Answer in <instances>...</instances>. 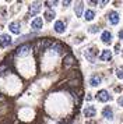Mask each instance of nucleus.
<instances>
[{
  "label": "nucleus",
  "instance_id": "obj_1",
  "mask_svg": "<svg viewBox=\"0 0 123 124\" xmlns=\"http://www.w3.org/2000/svg\"><path fill=\"white\" fill-rule=\"evenodd\" d=\"M52 43H53V42L50 39H39L38 42H36V45H35V53H36V54L42 53L44 50L49 49V46H52Z\"/></svg>",
  "mask_w": 123,
  "mask_h": 124
},
{
  "label": "nucleus",
  "instance_id": "obj_2",
  "mask_svg": "<svg viewBox=\"0 0 123 124\" xmlns=\"http://www.w3.org/2000/svg\"><path fill=\"white\" fill-rule=\"evenodd\" d=\"M29 52H31V45H29V43H25V45H21V46H20V47L16 50V56L24 57V56H27Z\"/></svg>",
  "mask_w": 123,
  "mask_h": 124
},
{
  "label": "nucleus",
  "instance_id": "obj_3",
  "mask_svg": "<svg viewBox=\"0 0 123 124\" xmlns=\"http://www.w3.org/2000/svg\"><path fill=\"white\" fill-rule=\"evenodd\" d=\"M41 7H42V3H41V1H34L32 4L29 6L28 14H29V16H36V14L41 11Z\"/></svg>",
  "mask_w": 123,
  "mask_h": 124
},
{
  "label": "nucleus",
  "instance_id": "obj_4",
  "mask_svg": "<svg viewBox=\"0 0 123 124\" xmlns=\"http://www.w3.org/2000/svg\"><path fill=\"white\" fill-rule=\"evenodd\" d=\"M97 99H98L99 102H108V101H111V95L108 93V91L102 89V91H99V92L97 93Z\"/></svg>",
  "mask_w": 123,
  "mask_h": 124
},
{
  "label": "nucleus",
  "instance_id": "obj_5",
  "mask_svg": "<svg viewBox=\"0 0 123 124\" xmlns=\"http://www.w3.org/2000/svg\"><path fill=\"white\" fill-rule=\"evenodd\" d=\"M9 45H11V38H10V35H1V38H0V46L1 47H7Z\"/></svg>",
  "mask_w": 123,
  "mask_h": 124
},
{
  "label": "nucleus",
  "instance_id": "obj_6",
  "mask_svg": "<svg viewBox=\"0 0 123 124\" xmlns=\"http://www.w3.org/2000/svg\"><path fill=\"white\" fill-rule=\"evenodd\" d=\"M108 18H109V23H111L112 25H116V24L119 23V14H117L116 11H111L108 14Z\"/></svg>",
  "mask_w": 123,
  "mask_h": 124
},
{
  "label": "nucleus",
  "instance_id": "obj_7",
  "mask_svg": "<svg viewBox=\"0 0 123 124\" xmlns=\"http://www.w3.org/2000/svg\"><path fill=\"white\" fill-rule=\"evenodd\" d=\"M76 64V60H74V57L71 56V54H67L66 57H64V60H63V66L64 67H70V66H74Z\"/></svg>",
  "mask_w": 123,
  "mask_h": 124
},
{
  "label": "nucleus",
  "instance_id": "obj_8",
  "mask_svg": "<svg viewBox=\"0 0 123 124\" xmlns=\"http://www.w3.org/2000/svg\"><path fill=\"white\" fill-rule=\"evenodd\" d=\"M55 31L59 32V34H63V32L66 31V24L63 23V21H56L55 23Z\"/></svg>",
  "mask_w": 123,
  "mask_h": 124
},
{
  "label": "nucleus",
  "instance_id": "obj_9",
  "mask_svg": "<svg viewBox=\"0 0 123 124\" xmlns=\"http://www.w3.org/2000/svg\"><path fill=\"white\" fill-rule=\"evenodd\" d=\"M102 114H104V117L108 118V120H113V110H112V107L106 106L104 110H102Z\"/></svg>",
  "mask_w": 123,
  "mask_h": 124
},
{
  "label": "nucleus",
  "instance_id": "obj_10",
  "mask_svg": "<svg viewBox=\"0 0 123 124\" xmlns=\"http://www.w3.org/2000/svg\"><path fill=\"white\" fill-rule=\"evenodd\" d=\"M101 39H102L104 43H111L112 42V34L109 32V31H104L102 35H101Z\"/></svg>",
  "mask_w": 123,
  "mask_h": 124
},
{
  "label": "nucleus",
  "instance_id": "obj_11",
  "mask_svg": "<svg viewBox=\"0 0 123 124\" xmlns=\"http://www.w3.org/2000/svg\"><path fill=\"white\" fill-rule=\"evenodd\" d=\"M95 113H97V110H95L94 106H88V107L84 109V116L85 117H94Z\"/></svg>",
  "mask_w": 123,
  "mask_h": 124
},
{
  "label": "nucleus",
  "instance_id": "obj_12",
  "mask_svg": "<svg viewBox=\"0 0 123 124\" xmlns=\"http://www.w3.org/2000/svg\"><path fill=\"white\" fill-rule=\"evenodd\" d=\"M99 59L102 60V62H109V60L112 59V52L108 50V49H106V50H104L102 53H101Z\"/></svg>",
  "mask_w": 123,
  "mask_h": 124
},
{
  "label": "nucleus",
  "instance_id": "obj_13",
  "mask_svg": "<svg viewBox=\"0 0 123 124\" xmlns=\"http://www.w3.org/2000/svg\"><path fill=\"white\" fill-rule=\"evenodd\" d=\"M42 24H44L42 18L36 17V18L32 21V24H31V28H32V29H41V28H42Z\"/></svg>",
  "mask_w": 123,
  "mask_h": 124
},
{
  "label": "nucleus",
  "instance_id": "obj_14",
  "mask_svg": "<svg viewBox=\"0 0 123 124\" xmlns=\"http://www.w3.org/2000/svg\"><path fill=\"white\" fill-rule=\"evenodd\" d=\"M10 31L16 35L20 34V32H21V25H20V23H11L10 24Z\"/></svg>",
  "mask_w": 123,
  "mask_h": 124
},
{
  "label": "nucleus",
  "instance_id": "obj_15",
  "mask_svg": "<svg viewBox=\"0 0 123 124\" xmlns=\"http://www.w3.org/2000/svg\"><path fill=\"white\" fill-rule=\"evenodd\" d=\"M101 81H102L101 75H92L89 78V84H91V86H98L101 84Z\"/></svg>",
  "mask_w": 123,
  "mask_h": 124
},
{
  "label": "nucleus",
  "instance_id": "obj_16",
  "mask_svg": "<svg viewBox=\"0 0 123 124\" xmlns=\"http://www.w3.org/2000/svg\"><path fill=\"white\" fill-rule=\"evenodd\" d=\"M95 53H97L95 49H87L85 50V57L88 59L89 62H95Z\"/></svg>",
  "mask_w": 123,
  "mask_h": 124
},
{
  "label": "nucleus",
  "instance_id": "obj_17",
  "mask_svg": "<svg viewBox=\"0 0 123 124\" xmlns=\"http://www.w3.org/2000/svg\"><path fill=\"white\" fill-rule=\"evenodd\" d=\"M83 10H84V3L83 1H78L76 7H74V11H76V16L77 17H81V14H83Z\"/></svg>",
  "mask_w": 123,
  "mask_h": 124
},
{
  "label": "nucleus",
  "instance_id": "obj_18",
  "mask_svg": "<svg viewBox=\"0 0 123 124\" xmlns=\"http://www.w3.org/2000/svg\"><path fill=\"white\" fill-rule=\"evenodd\" d=\"M55 16H56V14H55V11H53L52 8H48V10L45 11V20H46L48 23H49V21H52V20L55 18Z\"/></svg>",
  "mask_w": 123,
  "mask_h": 124
},
{
  "label": "nucleus",
  "instance_id": "obj_19",
  "mask_svg": "<svg viewBox=\"0 0 123 124\" xmlns=\"http://www.w3.org/2000/svg\"><path fill=\"white\" fill-rule=\"evenodd\" d=\"M84 17H85V20H87V21H91V20H94L95 13L92 11V10H87V11H85V16H84Z\"/></svg>",
  "mask_w": 123,
  "mask_h": 124
},
{
  "label": "nucleus",
  "instance_id": "obj_20",
  "mask_svg": "<svg viewBox=\"0 0 123 124\" xmlns=\"http://www.w3.org/2000/svg\"><path fill=\"white\" fill-rule=\"evenodd\" d=\"M116 75H117V78L123 79V67H119L116 70Z\"/></svg>",
  "mask_w": 123,
  "mask_h": 124
},
{
  "label": "nucleus",
  "instance_id": "obj_21",
  "mask_svg": "<svg viewBox=\"0 0 123 124\" xmlns=\"http://www.w3.org/2000/svg\"><path fill=\"white\" fill-rule=\"evenodd\" d=\"M56 4H57V1H46V6H49V7L56 6Z\"/></svg>",
  "mask_w": 123,
  "mask_h": 124
},
{
  "label": "nucleus",
  "instance_id": "obj_22",
  "mask_svg": "<svg viewBox=\"0 0 123 124\" xmlns=\"http://www.w3.org/2000/svg\"><path fill=\"white\" fill-rule=\"evenodd\" d=\"M98 27H97V25H94V27H91V28H89V32H97V31H98Z\"/></svg>",
  "mask_w": 123,
  "mask_h": 124
},
{
  "label": "nucleus",
  "instance_id": "obj_23",
  "mask_svg": "<svg viewBox=\"0 0 123 124\" xmlns=\"http://www.w3.org/2000/svg\"><path fill=\"white\" fill-rule=\"evenodd\" d=\"M117 103H119L120 106H123V96H120V98L117 99Z\"/></svg>",
  "mask_w": 123,
  "mask_h": 124
},
{
  "label": "nucleus",
  "instance_id": "obj_24",
  "mask_svg": "<svg viewBox=\"0 0 123 124\" xmlns=\"http://www.w3.org/2000/svg\"><path fill=\"white\" fill-rule=\"evenodd\" d=\"M119 38L123 39V29H122V31H119Z\"/></svg>",
  "mask_w": 123,
  "mask_h": 124
}]
</instances>
